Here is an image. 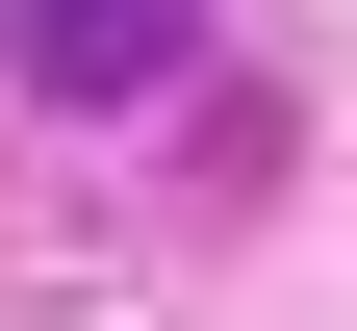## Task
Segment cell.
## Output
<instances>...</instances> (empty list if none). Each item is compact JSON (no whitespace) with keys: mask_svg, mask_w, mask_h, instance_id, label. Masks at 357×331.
<instances>
[{"mask_svg":"<svg viewBox=\"0 0 357 331\" xmlns=\"http://www.w3.org/2000/svg\"><path fill=\"white\" fill-rule=\"evenodd\" d=\"M0 52L52 77V102H153V77L204 52V0H0Z\"/></svg>","mask_w":357,"mask_h":331,"instance_id":"1","label":"cell"}]
</instances>
